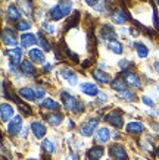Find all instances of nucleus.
Here are the masks:
<instances>
[{
	"label": "nucleus",
	"mask_w": 159,
	"mask_h": 160,
	"mask_svg": "<svg viewBox=\"0 0 159 160\" xmlns=\"http://www.w3.org/2000/svg\"><path fill=\"white\" fill-rule=\"evenodd\" d=\"M99 126V119L97 118H92L87 119L78 126V132L82 137H92L93 134H96V128Z\"/></svg>",
	"instance_id": "nucleus-1"
},
{
	"label": "nucleus",
	"mask_w": 159,
	"mask_h": 160,
	"mask_svg": "<svg viewBox=\"0 0 159 160\" xmlns=\"http://www.w3.org/2000/svg\"><path fill=\"white\" fill-rule=\"evenodd\" d=\"M105 121L108 122L109 125L114 126V128H122V126H124V115H122V110H119V109L111 110L105 116Z\"/></svg>",
	"instance_id": "nucleus-2"
},
{
	"label": "nucleus",
	"mask_w": 159,
	"mask_h": 160,
	"mask_svg": "<svg viewBox=\"0 0 159 160\" xmlns=\"http://www.w3.org/2000/svg\"><path fill=\"white\" fill-rule=\"evenodd\" d=\"M108 153H109V156L114 160H128V154H127L125 147L121 146V144H112V146H109Z\"/></svg>",
	"instance_id": "nucleus-3"
},
{
	"label": "nucleus",
	"mask_w": 159,
	"mask_h": 160,
	"mask_svg": "<svg viewBox=\"0 0 159 160\" xmlns=\"http://www.w3.org/2000/svg\"><path fill=\"white\" fill-rule=\"evenodd\" d=\"M21 131H22V116L18 115L8 122V132L10 135H19Z\"/></svg>",
	"instance_id": "nucleus-4"
},
{
	"label": "nucleus",
	"mask_w": 159,
	"mask_h": 160,
	"mask_svg": "<svg viewBox=\"0 0 159 160\" xmlns=\"http://www.w3.org/2000/svg\"><path fill=\"white\" fill-rule=\"evenodd\" d=\"M22 47H15V49H8L5 52V54L9 58V63H13V65H18L19 66L22 63Z\"/></svg>",
	"instance_id": "nucleus-5"
},
{
	"label": "nucleus",
	"mask_w": 159,
	"mask_h": 160,
	"mask_svg": "<svg viewBox=\"0 0 159 160\" xmlns=\"http://www.w3.org/2000/svg\"><path fill=\"white\" fill-rule=\"evenodd\" d=\"M59 72H61V77H62L69 85H77L78 84V75L75 71L66 68V66H62Z\"/></svg>",
	"instance_id": "nucleus-6"
},
{
	"label": "nucleus",
	"mask_w": 159,
	"mask_h": 160,
	"mask_svg": "<svg viewBox=\"0 0 159 160\" xmlns=\"http://www.w3.org/2000/svg\"><path fill=\"white\" fill-rule=\"evenodd\" d=\"M112 21L116 25H122V24H125L127 21H130V15H128V12L125 9L118 8V9L112 10Z\"/></svg>",
	"instance_id": "nucleus-7"
},
{
	"label": "nucleus",
	"mask_w": 159,
	"mask_h": 160,
	"mask_svg": "<svg viewBox=\"0 0 159 160\" xmlns=\"http://www.w3.org/2000/svg\"><path fill=\"white\" fill-rule=\"evenodd\" d=\"M61 100H62L63 107L69 112H72L74 109H75V106H77V103H78V98H75L72 94H69L68 91L61 92Z\"/></svg>",
	"instance_id": "nucleus-8"
},
{
	"label": "nucleus",
	"mask_w": 159,
	"mask_h": 160,
	"mask_svg": "<svg viewBox=\"0 0 159 160\" xmlns=\"http://www.w3.org/2000/svg\"><path fill=\"white\" fill-rule=\"evenodd\" d=\"M121 75L125 78L127 84H128V85H131L133 88H140V87H141L140 77L135 72H131L130 69H128V71H121Z\"/></svg>",
	"instance_id": "nucleus-9"
},
{
	"label": "nucleus",
	"mask_w": 159,
	"mask_h": 160,
	"mask_svg": "<svg viewBox=\"0 0 159 160\" xmlns=\"http://www.w3.org/2000/svg\"><path fill=\"white\" fill-rule=\"evenodd\" d=\"M99 38L109 40V41L116 40V32H115V29H114V27L111 24H102L100 31H99Z\"/></svg>",
	"instance_id": "nucleus-10"
},
{
	"label": "nucleus",
	"mask_w": 159,
	"mask_h": 160,
	"mask_svg": "<svg viewBox=\"0 0 159 160\" xmlns=\"http://www.w3.org/2000/svg\"><path fill=\"white\" fill-rule=\"evenodd\" d=\"M2 41L5 46H15V44L18 43V37H16V32H15L13 29L10 28H5L3 29V32H2Z\"/></svg>",
	"instance_id": "nucleus-11"
},
{
	"label": "nucleus",
	"mask_w": 159,
	"mask_h": 160,
	"mask_svg": "<svg viewBox=\"0 0 159 160\" xmlns=\"http://www.w3.org/2000/svg\"><path fill=\"white\" fill-rule=\"evenodd\" d=\"M6 15H8V19L12 22H18L22 18V10L19 9L18 5H9L6 8Z\"/></svg>",
	"instance_id": "nucleus-12"
},
{
	"label": "nucleus",
	"mask_w": 159,
	"mask_h": 160,
	"mask_svg": "<svg viewBox=\"0 0 159 160\" xmlns=\"http://www.w3.org/2000/svg\"><path fill=\"white\" fill-rule=\"evenodd\" d=\"M31 131H33V134H34L35 138L43 140L44 135H46V132H47V129H46V125H44L43 122L34 121V122H31Z\"/></svg>",
	"instance_id": "nucleus-13"
},
{
	"label": "nucleus",
	"mask_w": 159,
	"mask_h": 160,
	"mask_svg": "<svg viewBox=\"0 0 159 160\" xmlns=\"http://www.w3.org/2000/svg\"><path fill=\"white\" fill-rule=\"evenodd\" d=\"M103 156H105V150H103L102 144L93 146L87 150V160H100Z\"/></svg>",
	"instance_id": "nucleus-14"
},
{
	"label": "nucleus",
	"mask_w": 159,
	"mask_h": 160,
	"mask_svg": "<svg viewBox=\"0 0 159 160\" xmlns=\"http://www.w3.org/2000/svg\"><path fill=\"white\" fill-rule=\"evenodd\" d=\"M28 58L29 60H33L34 63H39V65H44L46 63V56H44L41 49H29Z\"/></svg>",
	"instance_id": "nucleus-15"
},
{
	"label": "nucleus",
	"mask_w": 159,
	"mask_h": 160,
	"mask_svg": "<svg viewBox=\"0 0 159 160\" xmlns=\"http://www.w3.org/2000/svg\"><path fill=\"white\" fill-rule=\"evenodd\" d=\"M109 138H111V131L106 126L99 128L96 131V134H94V140H96L97 144H105V142L109 141Z\"/></svg>",
	"instance_id": "nucleus-16"
},
{
	"label": "nucleus",
	"mask_w": 159,
	"mask_h": 160,
	"mask_svg": "<svg viewBox=\"0 0 159 160\" xmlns=\"http://www.w3.org/2000/svg\"><path fill=\"white\" fill-rule=\"evenodd\" d=\"M43 119H46L50 125L59 126L63 122V115L59 113V112H52V113H47V115H43Z\"/></svg>",
	"instance_id": "nucleus-17"
},
{
	"label": "nucleus",
	"mask_w": 159,
	"mask_h": 160,
	"mask_svg": "<svg viewBox=\"0 0 159 160\" xmlns=\"http://www.w3.org/2000/svg\"><path fill=\"white\" fill-rule=\"evenodd\" d=\"M0 118L3 122H8L13 118V106L9 103H3L0 107Z\"/></svg>",
	"instance_id": "nucleus-18"
},
{
	"label": "nucleus",
	"mask_w": 159,
	"mask_h": 160,
	"mask_svg": "<svg viewBox=\"0 0 159 160\" xmlns=\"http://www.w3.org/2000/svg\"><path fill=\"white\" fill-rule=\"evenodd\" d=\"M80 90H81L82 94H86L88 97H96L97 94H99V88L94 84H90V82H82L80 85Z\"/></svg>",
	"instance_id": "nucleus-19"
},
{
	"label": "nucleus",
	"mask_w": 159,
	"mask_h": 160,
	"mask_svg": "<svg viewBox=\"0 0 159 160\" xmlns=\"http://www.w3.org/2000/svg\"><path fill=\"white\" fill-rule=\"evenodd\" d=\"M127 87H128V84H127L125 78L122 77V75L116 77L115 79H112V81H111V88H112V90H115L116 92L124 91V90H127Z\"/></svg>",
	"instance_id": "nucleus-20"
},
{
	"label": "nucleus",
	"mask_w": 159,
	"mask_h": 160,
	"mask_svg": "<svg viewBox=\"0 0 159 160\" xmlns=\"http://www.w3.org/2000/svg\"><path fill=\"white\" fill-rule=\"evenodd\" d=\"M143 131H145V123H143V122L133 121L125 126L127 134H135V135H137V134H141Z\"/></svg>",
	"instance_id": "nucleus-21"
},
{
	"label": "nucleus",
	"mask_w": 159,
	"mask_h": 160,
	"mask_svg": "<svg viewBox=\"0 0 159 160\" xmlns=\"http://www.w3.org/2000/svg\"><path fill=\"white\" fill-rule=\"evenodd\" d=\"M18 96L21 98H24L27 102H34V100H37V96H35V91H34V88L31 87H22L18 91Z\"/></svg>",
	"instance_id": "nucleus-22"
},
{
	"label": "nucleus",
	"mask_w": 159,
	"mask_h": 160,
	"mask_svg": "<svg viewBox=\"0 0 159 160\" xmlns=\"http://www.w3.org/2000/svg\"><path fill=\"white\" fill-rule=\"evenodd\" d=\"M21 72H24V75L27 77H35V68H34V62L33 60H22V63L19 65Z\"/></svg>",
	"instance_id": "nucleus-23"
},
{
	"label": "nucleus",
	"mask_w": 159,
	"mask_h": 160,
	"mask_svg": "<svg viewBox=\"0 0 159 160\" xmlns=\"http://www.w3.org/2000/svg\"><path fill=\"white\" fill-rule=\"evenodd\" d=\"M78 21H80V12L75 10L72 15H69L66 18V22H65V27H63V31H69L71 28H77Z\"/></svg>",
	"instance_id": "nucleus-24"
},
{
	"label": "nucleus",
	"mask_w": 159,
	"mask_h": 160,
	"mask_svg": "<svg viewBox=\"0 0 159 160\" xmlns=\"http://www.w3.org/2000/svg\"><path fill=\"white\" fill-rule=\"evenodd\" d=\"M92 75L99 84H109L111 82V75L103 72V71H100V69H94L92 72Z\"/></svg>",
	"instance_id": "nucleus-25"
},
{
	"label": "nucleus",
	"mask_w": 159,
	"mask_h": 160,
	"mask_svg": "<svg viewBox=\"0 0 159 160\" xmlns=\"http://www.w3.org/2000/svg\"><path fill=\"white\" fill-rule=\"evenodd\" d=\"M16 5L19 6L22 13L27 16H33V2L31 0H16Z\"/></svg>",
	"instance_id": "nucleus-26"
},
{
	"label": "nucleus",
	"mask_w": 159,
	"mask_h": 160,
	"mask_svg": "<svg viewBox=\"0 0 159 160\" xmlns=\"http://www.w3.org/2000/svg\"><path fill=\"white\" fill-rule=\"evenodd\" d=\"M40 107L44 110H50V112H58L61 109L58 102H55L53 98H44L43 102L40 103Z\"/></svg>",
	"instance_id": "nucleus-27"
},
{
	"label": "nucleus",
	"mask_w": 159,
	"mask_h": 160,
	"mask_svg": "<svg viewBox=\"0 0 159 160\" xmlns=\"http://www.w3.org/2000/svg\"><path fill=\"white\" fill-rule=\"evenodd\" d=\"M49 18H50L52 21H55V22H56V21H61L62 18H65V15H63V10L61 9L59 3L50 8V10H49Z\"/></svg>",
	"instance_id": "nucleus-28"
},
{
	"label": "nucleus",
	"mask_w": 159,
	"mask_h": 160,
	"mask_svg": "<svg viewBox=\"0 0 159 160\" xmlns=\"http://www.w3.org/2000/svg\"><path fill=\"white\" fill-rule=\"evenodd\" d=\"M41 148H43V153H44V157H50V156L55 153L56 150V146H55V142L52 140H43L41 142Z\"/></svg>",
	"instance_id": "nucleus-29"
},
{
	"label": "nucleus",
	"mask_w": 159,
	"mask_h": 160,
	"mask_svg": "<svg viewBox=\"0 0 159 160\" xmlns=\"http://www.w3.org/2000/svg\"><path fill=\"white\" fill-rule=\"evenodd\" d=\"M35 43H37L35 35L29 34V32H24V34L21 35V46H22V47H31V46H34Z\"/></svg>",
	"instance_id": "nucleus-30"
},
{
	"label": "nucleus",
	"mask_w": 159,
	"mask_h": 160,
	"mask_svg": "<svg viewBox=\"0 0 159 160\" xmlns=\"http://www.w3.org/2000/svg\"><path fill=\"white\" fill-rule=\"evenodd\" d=\"M139 146L145 151H147V153H153L155 151V146H153V142H152V138H149V137H145V138L139 142Z\"/></svg>",
	"instance_id": "nucleus-31"
},
{
	"label": "nucleus",
	"mask_w": 159,
	"mask_h": 160,
	"mask_svg": "<svg viewBox=\"0 0 159 160\" xmlns=\"http://www.w3.org/2000/svg\"><path fill=\"white\" fill-rule=\"evenodd\" d=\"M109 50H111L112 53L115 54H122V52H124V46H122V43H119L118 40H112V41H109Z\"/></svg>",
	"instance_id": "nucleus-32"
},
{
	"label": "nucleus",
	"mask_w": 159,
	"mask_h": 160,
	"mask_svg": "<svg viewBox=\"0 0 159 160\" xmlns=\"http://www.w3.org/2000/svg\"><path fill=\"white\" fill-rule=\"evenodd\" d=\"M118 97L122 98V100H125V102H135V98H137V96L134 94V91H131V90H124V91H119L118 92Z\"/></svg>",
	"instance_id": "nucleus-33"
},
{
	"label": "nucleus",
	"mask_w": 159,
	"mask_h": 160,
	"mask_svg": "<svg viewBox=\"0 0 159 160\" xmlns=\"http://www.w3.org/2000/svg\"><path fill=\"white\" fill-rule=\"evenodd\" d=\"M134 47H135L137 54H139V58L146 59L147 56H149V49L146 47V44H143V43H134Z\"/></svg>",
	"instance_id": "nucleus-34"
},
{
	"label": "nucleus",
	"mask_w": 159,
	"mask_h": 160,
	"mask_svg": "<svg viewBox=\"0 0 159 160\" xmlns=\"http://www.w3.org/2000/svg\"><path fill=\"white\" fill-rule=\"evenodd\" d=\"M59 6L63 10V15L68 18L71 15V10H72V2L71 0H59Z\"/></svg>",
	"instance_id": "nucleus-35"
},
{
	"label": "nucleus",
	"mask_w": 159,
	"mask_h": 160,
	"mask_svg": "<svg viewBox=\"0 0 159 160\" xmlns=\"http://www.w3.org/2000/svg\"><path fill=\"white\" fill-rule=\"evenodd\" d=\"M37 43L40 44V47H41L44 52H50V50H52V46H50V43L47 41V38H46V37H43L40 32L37 34Z\"/></svg>",
	"instance_id": "nucleus-36"
},
{
	"label": "nucleus",
	"mask_w": 159,
	"mask_h": 160,
	"mask_svg": "<svg viewBox=\"0 0 159 160\" xmlns=\"http://www.w3.org/2000/svg\"><path fill=\"white\" fill-rule=\"evenodd\" d=\"M31 22H29L28 19H21L16 22V29H19V31H28V29H31Z\"/></svg>",
	"instance_id": "nucleus-37"
},
{
	"label": "nucleus",
	"mask_w": 159,
	"mask_h": 160,
	"mask_svg": "<svg viewBox=\"0 0 159 160\" xmlns=\"http://www.w3.org/2000/svg\"><path fill=\"white\" fill-rule=\"evenodd\" d=\"M118 66H119L121 71H128L130 68H133V62L128 60V59H122L118 62Z\"/></svg>",
	"instance_id": "nucleus-38"
},
{
	"label": "nucleus",
	"mask_w": 159,
	"mask_h": 160,
	"mask_svg": "<svg viewBox=\"0 0 159 160\" xmlns=\"http://www.w3.org/2000/svg\"><path fill=\"white\" fill-rule=\"evenodd\" d=\"M41 27H43V28L47 31L49 34H56V27H55V25H52L50 22H46V21H43V22H41Z\"/></svg>",
	"instance_id": "nucleus-39"
},
{
	"label": "nucleus",
	"mask_w": 159,
	"mask_h": 160,
	"mask_svg": "<svg viewBox=\"0 0 159 160\" xmlns=\"http://www.w3.org/2000/svg\"><path fill=\"white\" fill-rule=\"evenodd\" d=\"M34 91H35V96H37V98H43L44 96H46V90H44L43 87H34Z\"/></svg>",
	"instance_id": "nucleus-40"
},
{
	"label": "nucleus",
	"mask_w": 159,
	"mask_h": 160,
	"mask_svg": "<svg viewBox=\"0 0 159 160\" xmlns=\"http://www.w3.org/2000/svg\"><path fill=\"white\" fill-rule=\"evenodd\" d=\"M141 100H143V103H145L146 106H149V107H153L155 106L153 100H152L150 97H147V96H143V97H141Z\"/></svg>",
	"instance_id": "nucleus-41"
},
{
	"label": "nucleus",
	"mask_w": 159,
	"mask_h": 160,
	"mask_svg": "<svg viewBox=\"0 0 159 160\" xmlns=\"http://www.w3.org/2000/svg\"><path fill=\"white\" fill-rule=\"evenodd\" d=\"M97 100H99V103H105L106 100H108L106 92H99V94H97Z\"/></svg>",
	"instance_id": "nucleus-42"
},
{
	"label": "nucleus",
	"mask_w": 159,
	"mask_h": 160,
	"mask_svg": "<svg viewBox=\"0 0 159 160\" xmlns=\"http://www.w3.org/2000/svg\"><path fill=\"white\" fill-rule=\"evenodd\" d=\"M41 71H43V72H50V71H52V65H50V63H44L43 65V68H41Z\"/></svg>",
	"instance_id": "nucleus-43"
},
{
	"label": "nucleus",
	"mask_w": 159,
	"mask_h": 160,
	"mask_svg": "<svg viewBox=\"0 0 159 160\" xmlns=\"http://www.w3.org/2000/svg\"><path fill=\"white\" fill-rule=\"evenodd\" d=\"M84 2H86V3H87L88 6H92V8H94V6L97 5V2H99V0H84Z\"/></svg>",
	"instance_id": "nucleus-44"
},
{
	"label": "nucleus",
	"mask_w": 159,
	"mask_h": 160,
	"mask_svg": "<svg viewBox=\"0 0 159 160\" xmlns=\"http://www.w3.org/2000/svg\"><path fill=\"white\" fill-rule=\"evenodd\" d=\"M153 68H155V72L159 75V62H155L153 63Z\"/></svg>",
	"instance_id": "nucleus-45"
},
{
	"label": "nucleus",
	"mask_w": 159,
	"mask_h": 160,
	"mask_svg": "<svg viewBox=\"0 0 159 160\" xmlns=\"http://www.w3.org/2000/svg\"><path fill=\"white\" fill-rule=\"evenodd\" d=\"M74 126H75V125H74V122H72V121H69V119H68V128H69V129H72Z\"/></svg>",
	"instance_id": "nucleus-46"
},
{
	"label": "nucleus",
	"mask_w": 159,
	"mask_h": 160,
	"mask_svg": "<svg viewBox=\"0 0 159 160\" xmlns=\"http://www.w3.org/2000/svg\"><path fill=\"white\" fill-rule=\"evenodd\" d=\"M97 66H99V68H100V69L106 68V65H105V62H99V63H97Z\"/></svg>",
	"instance_id": "nucleus-47"
},
{
	"label": "nucleus",
	"mask_w": 159,
	"mask_h": 160,
	"mask_svg": "<svg viewBox=\"0 0 159 160\" xmlns=\"http://www.w3.org/2000/svg\"><path fill=\"white\" fill-rule=\"evenodd\" d=\"M155 153H156V157H158V159H159V146L156 147V151H155Z\"/></svg>",
	"instance_id": "nucleus-48"
},
{
	"label": "nucleus",
	"mask_w": 159,
	"mask_h": 160,
	"mask_svg": "<svg viewBox=\"0 0 159 160\" xmlns=\"http://www.w3.org/2000/svg\"><path fill=\"white\" fill-rule=\"evenodd\" d=\"M65 160H72V159H71V156H69V157H66V159H65Z\"/></svg>",
	"instance_id": "nucleus-49"
},
{
	"label": "nucleus",
	"mask_w": 159,
	"mask_h": 160,
	"mask_svg": "<svg viewBox=\"0 0 159 160\" xmlns=\"http://www.w3.org/2000/svg\"><path fill=\"white\" fill-rule=\"evenodd\" d=\"M27 160H37V159H27Z\"/></svg>",
	"instance_id": "nucleus-50"
},
{
	"label": "nucleus",
	"mask_w": 159,
	"mask_h": 160,
	"mask_svg": "<svg viewBox=\"0 0 159 160\" xmlns=\"http://www.w3.org/2000/svg\"><path fill=\"white\" fill-rule=\"evenodd\" d=\"M135 160H143V159H135Z\"/></svg>",
	"instance_id": "nucleus-51"
},
{
	"label": "nucleus",
	"mask_w": 159,
	"mask_h": 160,
	"mask_svg": "<svg viewBox=\"0 0 159 160\" xmlns=\"http://www.w3.org/2000/svg\"><path fill=\"white\" fill-rule=\"evenodd\" d=\"M141 2H146V0H141Z\"/></svg>",
	"instance_id": "nucleus-52"
},
{
	"label": "nucleus",
	"mask_w": 159,
	"mask_h": 160,
	"mask_svg": "<svg viewBox=\"0 0 159 160\" xmlns=\"http://www.w3.org/2000/svg\"><path fill=\"white\" fill-rule=\"evenodd\" d=\"M158 5H159V0H158Z\"/></svg>",
	"instance_id": "nucleus-53"
},
{
	"label": "nucleus",
	"mask_w": 159,
	"mask_h": 160,
	"mask_svg": "<svg viewBox=\"0 0 159 160\" xmlns=\"http://www.w3.org/2000/svg\"><path fill=\"white\" fill-rule=\"evenodd\" d=\"M158 115H159V110H158Z\"/></svg>",
	"instance_id": "nucleus-54"
}]
</instances>
